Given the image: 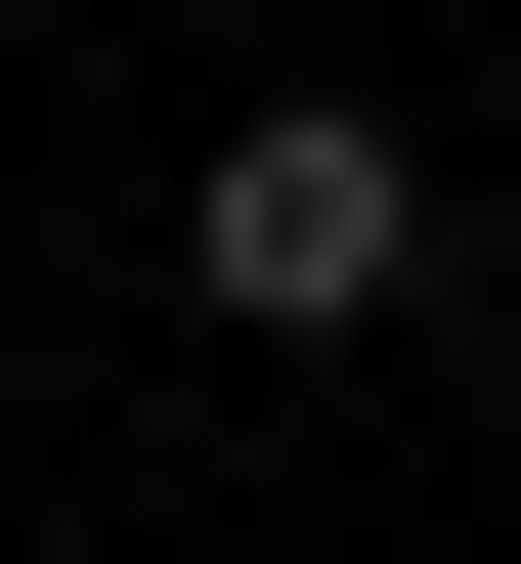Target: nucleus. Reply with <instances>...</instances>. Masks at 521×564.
<instances>
[{
  "instance_id": "obj_1",
  "label": "nucleus",
  "mask_w": 521,
  "mask_h": 564,
  "mask_svg": "<svg viewBox=\"0 0 521 564\" xmlns=\"http://www.w3.org/2000/svg\"><path fill=\"white\" fill-rule=\"evenodd\" d=\"M391 261H435V174H391V131H348V87H261V131H218V174H174V304H218V348H348V304H391Z\"/></svg>"
}]
</instances>
